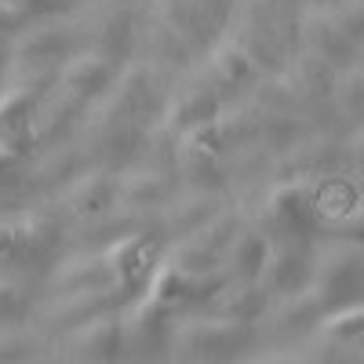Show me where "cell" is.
I'll return each mask as SVG.
<instances>
[{
  "label": "cell",
  "mask_w": 364,
  "mask_h": 364,
  "mask_svg": "<svg viewBox=\"0 0 364 364\" xmlns=\"http://www.w3.org/2000/svg\"><path fill=\"white\" fill-rule=\"evenodd\" d=\"M339 4H346V0H299V8H306V11H331Z\"/></svg>",
  "instance_id": "9a60e30c"
},
{
  "label": "cell",
  "mask_w": 364,
  "mask_h": 364,
  "mask_svg": "<svg viewBox=\"0 0 364 364\" xmlns=\"http://www.w3.org/2000/svg\"><path fill=\"white\" fill-rule=\"evenodd\" d=\"M84 51H95L102 58H109L113 66L128 63L135 44H139V18L128 4H106L102 11L91 15V22H84Z\"/></svg>",
  "instance_id": "7a4b0ae2"
},
{
  "label": "cell",
  "mask_w": 364,
  "mask_h": 364,
  "mask_svg": "<svg viewBox=\"0 0 364 364\" xmlns=\"http://www.w3.org/2000/svg\"><path fill=\"white\" fill-rule=\"evenodd\" d=\"M146 55H149V63H154L157 70L161 66H186L190 58H193V51L182 44L171 29H164L161 22H154L149 26V37H146Z\"/></svg>",
  "instance_id": "7c38bea8"
},
{
  "label": "cell",
  "mask_w": 364,
  "mask_h": 364,
  "mask_svg": "<svg viewBox=\"0 0 364 364\" xmlns=\"http://www.w3.org/2000/svg\"><path fill=\"white\" fill-rule=\"evenodd\" d=\"M266 252H269V245H266V237L259 230L233 233L230 248H226V255H230V262H233V269L240 273V277H255V273H262Z\"/></svg>",
  "instance_id": "8fae6325"
},
{
  "label": "cell",
  "mask_w": 364,
  "mask_h": 364,
  "mask_svg": "<svg viewBox=\"0 0 364 364\" xmlns=\"http://www.w3.org/2000/svg\"><path fill=\"white\" fill-rule=\"evenodd\" d=\"M317 223L314 190L302 182H284L266 197V226L273 237H306V230Z\"/></svg>",
  "instance_id": "277c9868"
},
{
  "label": "cell",
  "mask_w": 364,
  "mask_h": 364,
  "mask_svg": "<svg viewBox=\"0 0 364 364\" xmlns=\"http://www.w3.org/2000/svg\"><path fill=\"white\" fill-rule=\"evenodd\" d=\"M66 204H70V211L87 215V219L106 215L109 208H117V175L106 168L80 171L66 190Z\"/></svg>",
  "instance_id": "52a82bcc"
},
{
  "label": "cell",
  "mask_w": 364,
  "mask_h": 364,
  "mask_svg": "<svg viewBox=\"0 0 364 364\" xmlns=\"http://www.w3.org/2000/svg\"><path fill=\"white\" fill-rule=\"evenodd\" d=\"M15 164H18V154H15L11 146H4V142H0V178H4V175H8Z\"/></svg>",
  "instance_id": "5bb4252c"
},
{
  "label": "cell",
  "mask_w": 364,
  "mask_h": 364,
  "mask_svg": "<svg viewBox=\"0 0 364 364\" xmlns=\"http://www.w3.org/2000/svg\"><path fill=\"white\" fill-rule=\"evenodd\" d=\"M73 0H4L8 8V18L11 26H22V22H51L58 11H66Z\"/></svg>",
  "instance_id": "4fadbf2b"
},
{
  "label": "cell",
  "mask_w": 364,
  "mask_h": 364,
  "mask_svg": "<svg viewBox=\"0 0 364 364\" xmlns=\"http://www.w3.org/2000/svg\"><path fill=\"white\" fill-rule=\"evenodd\" d=\"M77 51H80L77 29L51 26V22H33L15 44V63L33 77H48V73H58V66Z\"/></svg>",
  "instance_id": "6da1fadb"
},
{
  "label": "cell",
  "mask_w": 364,
  "mask_h": 364,
  "mask_svg": "<svg viewBox=\"0 0 364 364\" xmlns=\"http://www.w3.org/2000/svg\"><path fill=\"white\" fill-rule=\"evenodd\" d=\"M113 77H117V66L109 63V58L80 48L77 55H70L66 63L58 66L55 91H58V95H66L70 102H77V106H87V102H99L106 95Z\"/></svg>",
  "instance_id": "3957f363"
},
{
  "label": "cell",
  "mask_w": 364,
  "mask_h": 364,
  "mask_svg": "<svg viewBox=\"0 0 364 364\" xmlns=\"http://www.w3.org/2000/svg\"><path fill=\"white\" fill-rule=\"evenodd\" d=\"M91 4H128V0H91Z\"/></svg>",
  "instance_id": "2e32d148"
},
{
  "label": "cell",
  "mask_w": 364,
  "mask_h": 364,
  "mask_svg": "<svg viewBox=\"0 0 364 364\" xmlns=\"http://www.w3.org/2000/svg\"><path fill=\"white\" fill-rule=\"evenodd\" d=\"M259 77V66L248 58V51L240 48L237 41L233 44H223L208 55V66H204V84L215 91V95L226 102L233 95H240L245 87H252Z\"/></svg>",
  "instance_id": "8992f818"
},
{
  "label": "cell",
  "mask_w": 364,
  "mask_h": 364,
  "mask_svg": "<svg viewBox=\"0 0 364 364\" xmlns=\"http://www.w3.org/2000/svg\"><path fill=\"white\" fill-rule=\"evenodd\" d=\"M37 139V99L22 87L0 95V142L22 154L26 142Z\"/></svg>",
  "instance_id": "ba28073f"
},
{
  "label": "cell",
  "mask_w": 364,
  "mask_h": 364,
  "mask_svg": "<svg viewBox=\"0 0 364 364\" xmlns=\"http://www.w3.org/2000/svg\"><path fill=\"white\" fill-rule=\"evenodd\" d=\"M154 22L171 29V33L186 44L193 55L208 51L211 44H215V37L223 33V29L208 18V11L197 4V0H157Z\"/></svg>",
  "instance_id": "5b68a950"
},
{
  "label": "cell",
  "mask_w": 364,
  "mask_h": 364,
  "mask_svg": "<svg viewBox=\"0 0 364 364\" xmlns=\"http://www.w3.org/2000/svg\"><path fill=\"white\" fill-rule=\"evenodd\" d=\"M219 109H223V99L204 80L186 84L182 91H175V99H171V132L186 135L193 128H204L219 117Z\"/></svg>",
  "instance_id": "9c48e42d"
},
{
  "label": "cell",
  "mask_w": 364,
  "mask_h": 364,
  "mask_svg": "<svg viewBox=\"0 0 364 364\" xmlns=\"http://www.w3.org/2000/svg\"><path fill=\"white\" fill-rule=\"evenodd\" d=\"M168 211V223L175 233H193L197 226H204L211 215H219V197L215 193H204V190H186V193H171V200L164 204Z\"/></svg>",
  "instance_id": "30bf717a"
}]
</instances>
